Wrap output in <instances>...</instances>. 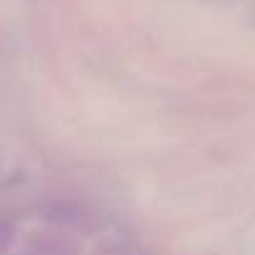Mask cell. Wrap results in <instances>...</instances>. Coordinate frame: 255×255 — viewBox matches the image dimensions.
<instances>
[]
</instances>
